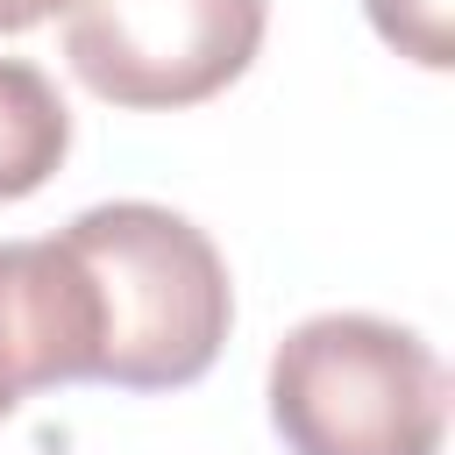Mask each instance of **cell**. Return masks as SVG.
Here are the masks:
<instances>
[{
  "mask_svg": "<svg viewBox=\"0 0 455 455\" xmlns=\"http://www.w3.org/2000/svg\"><path fill=\"white\" fill-rule=\"evenodd\" d=\"M92 306V384L185 391L235 327V284L206 228L156 199L85 206L64 235Z\"/></svg>",
  "mask_w": 455,
  "mask_h": 455,
  "instance_id": "6da1fadb",
  "label": "cell"
},
{
  "mask_svg": "<svg viewBox=\"0 0 455 455\" xmlns=\"http://www.w3.org/2000/svg\"><path fill=\"white\" fill-rule=\"evenodd\" d=\"M270 427L291 455H441L448 363L398 320L313 313L270 355Z\"/></svg>",
  "mask_w": 455,
  "mask_h": 455,
  "instance_id": "7a4b0ae2",
  "label": "cell"
},
{
  "mask_svg": "<svg viewBox=\"0 0 455 455\" xmlns=\"http://www.w3.org/2000/svg\"><path fill=\"white\" fill-rule=\"evenodd\" d=\"M270 28V0H71L78 85L128 114H178L228 92Z\"/></svg>",
  "mask_w": 455,
  "mask_h": 455,
  "instance_id": "3957f363",
  "label": "cell"
},
{
  "mask_svg": "<svg viewBox=\"0 0 455 455\" xmlns=\"http://www.w3.org/2000/svg\"><path fill=\"white\" fill-rule=\"evenodd\" d=\"M50 384H92V306L64 242H0V419Z\"/></svg>",
  "mask_w": 455,
  "mask_h": 455,
  "instance_id": "277c9868",
  "label": "cell"
},
{
  "mask_svg": "<svg viewBox=\"0 0 455 455\" xmlns=\"http://www.w3.org/2000/svg\"><path fill=\"white\" fill-rule=\"evenodd\" d=\"M71 156V107L28 57H0V199H28Z\"/></svg>",
  "mask_w": 455,
  "mask_h": 455,
  "instance_id": "5b68a950",
  "label": "cell"
},
{
  "mask_svg": "<svg viewBox=\"0 0 455 455\" xmlns=\"http://www.w3.org/2000/svg\"><path fill=\"white\" fill-rule=\"evenodd\" d=\"M363 14L419 71H448L455 64V0H363Z\"/></svg>",
  "mask_w": 455,
  "mask_h": 455,
  "instance_id": "8992f818",
  "label": "cell"
},
{
  "mask_svg": "<svg viewBox=\"0 0 455 455\" xmlns=\"http://www.w3.org/2000/svg\"><path fill=\"white\" fill-rule=\"evenodd\" d=\"M57 7H71V0H0V36H21L36 21H50Z\"/></svg>",
  "mask_w": 455,
  "mask_h": 455,
  "instance_id": "52a82bcc",
  "label": "cell"
}]
</instances>
